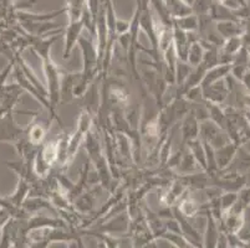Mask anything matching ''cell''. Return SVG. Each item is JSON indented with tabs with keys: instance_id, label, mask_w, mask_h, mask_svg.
<instances>
[{
	"instance_id": "1",
	"label": "cell",
	"mask_w": 250,
	"mask_h": 248,
	"mask_svg": "<svg viewBox=\"0 0 250 248\" xmlns=\"http://www.w3.org/2000/svg\"><path fill=\"white\" fill-rule=\"evenodd\" d=\"M94 124L95 114H92L88 109L83 107L80 114H79V118H77L76 127H75L74 132L70 133L69 147H67V160H69L70 165L74 161L75 156L77 155V152H79L81 144L83 143L86 133L94 127Z\"/></svg>"
},
{
	"instance_id": "2",
	"label": "cell",
	"mask_w": 250,
	"mask_h": 248,
	"mask_svg": "<svg viewBox=\"0 0 250 248\" xmlns=\"http://www.w3.org/2000/svg\"><path fill=\"white\" fill-rule=\"evenodd\" d=\"M77 44H79L81 52H83V74L94 79L101 77V65H100L96 40L94 38H91V36L90 38H85V36L81 35V38L77 41Z\"/></svg>"
},
{
	"instance_id": "3",
	"label": "cell",
	"mask_w": 250,
	"mask_h": 248,
	"mask_svg": "<svg viewBox=\"0 0 250 248\" xmlns=\"http://www.w3.org/2000/svg\"><path fill=\"white\" fill-rule=\"evenodd\" d=\"M42 68H44L45 78H46V92L50 102L54 107H58L60 104V87H61V75H62V68L58 66L52 61L51 56L45 60H42Z\"/></svg>"
},
{
	"instance_id": "4",
	"label": "cell",
	"mask_w": 250,
	"mask_h": 248,
	"mask_svg": "<svg viewBox=\"0 0 250 248\" xmlns=\"http://www.w3.org/2000/svg\"><path fill=\"white\" fill-rule=\"evenodd\" d=\"M199 138L203 142L208 143L214 149H218V148L226 145L227 143L231 142L227 132L209 118L202 120L199 124Z\"/></svg>"
},
{
	"instance_id": "5",
	"label": "cell",
	"mask_w": 250,
	"mask_h": 248,
	"mask_svg": "<svg viewBox=\"0 0 250 248\" xmlns=\"http://www.w3.org/2000/svg\"><path fill=\"white\" fill-rule=\"evenodd\" d=\"M233 87L234 85L231 75H229L226 78L219 79L215 83L202 88V95H203L204 101L215 104H223L231 93Z\"/></svg>"
},
{
	"instance_id": "6",
	"label": "cell",
	"mask_w": 250,
	"mask_h": 248,
	"mask_svg": "<svg viewBox=\"0 0 250 248\" xmlns=\"http://www.w3.org/2000/svg\"><path fill=\"white\" fill-rule=\"evenodd\" d=\"M52 120L54 119L51 117L42 118L36 115L34 118V120L29 124L28 128L25 129L26 138H28V140L31 144L40 147L46 140V135L49 133L50 128H51Z\"/></svg>"
},
{
	"instance_id": "7",
	"label": "cell",
	"mask_w": 250,
	"mask_h": 248,
	"mask_svg": "<svg viewBox=\"0 0 250 248\" xmlns=\"http://www.w3.org/2000/svg\"><path fill=\"white\" fill-rule=\"evenodd\" d=\"M202 215L206 217V231H204L203 235V247H217L218 238H219L220 235L219 222L215 220L214 216L208 210L206 202L203 204V212H202Z\"/></svg>"
},
{
	"instance_id": "8",
	"label": "cell",
	"mask_w": 250,
	"mask_h": 248,
	"mask_svg": "<svg viewBox=\"0 0 250 248\" xmlns=\"http://www.w3.org/2000/svg\"><path fill=\"white\" fill-rule=\"evenodd\" d=\"M199 124H201V122H199L198 118L195 117V114L192 111H189L187 114L184 115L178 127L181 129L182 134L181 147L186 148L187 143L199 138Z\"/></svg>"
},
{
	"instance_id": "9",
	"label": "cell",
	"mask_w": 250,
	"mask_h": 248,
	"mask_svg": "<svg viewBox=\"0 0 250 248\" xmlns=\"http://www.w3.org/2000/svg\"><path fill=\"white\" fill-rule=\"evenodd\" d=\"M85 29L83 20H76V21H69V25L65 29L63 34V54L62 57L66 60L70 57V54L74 50L75 45H77V41L81 38V33Z\"/></svg>"
},
{
	"instance_id": "10",
	"label": "cell",
	"mask_w": 250,
	"mask_h": 248,
	"mask_svg": "<svg viewBox=\"0 0 250 248\" xmlns=\"http://www.w3.org/2000/svg\"><path fill=\"white\" fill-rule=\"evenodd\" d=\"M189 192L190 190L186 191L183 196L173 206H176L178 209V211L184 217L194 218L197 216L202 215V212H203V204H199L192 195H189Z\"/></svg>"
},
{
	"instance_id": "11",
	"label": "cell",
	"mask_w": 250,
	"mask_h": 248,
	"mask_svg": "<svg viewBox=\"0 0 250 248\" xmlns=\"http://www.w3.org/2000/svg\"><path fill=\"white\" fill-rule=\"evenodd\" d=\"M81 76V72H67L62 70L60 87V103L66 104L74 99V88Z\"/></svg>"
},
{
	"instance_id": "12",
	"label": "cell",
	"mask_w": 250,
	"mask_h": 248,
	"mask_svg": "<svg viewBox=\"0 0 250 248\" xmlns=\"http://www.w3.org/2000/svg\"><path fill=\"white\" fill-rule=\"evenodd\" d=\"M60 38V34H54V35L46 36V38H42V36H36L33 38L30 41V45L33 47L34 51L36 52L40 60H45V58L50 57V52H51V47L54 46L56 41Z\"/></svg>"
},
{
	"instance_id": "13",
	"label": "cell",
	"mask_w": 250,
	"mask_h": 248,
	"mask_svg": "<svg viewBox=\"0 0 250 248\" xmlns=\"http://www.w3.org/2000/svg\"><path fill=\"white\" fill-rule=\"evenodd\" d=\"M240 147L242 145H239L238 143L229 142L226 145H223V147L215 149V160H217L219 170L227 169L230 165Z\"/></svg>"
},
{
	"instance_id": "14",
	"label": "cell",
	"mask_w": 250,
	"mask_h": 248,
	"mask_svg": "<svg viewBox=\"0 0 250 248\" xmlns=\"http://www.w3.org/2000/svg\"><path fill=\"white\" fill-rule=\"evenodd\" d=\"M231 71V65L230 63H219V65L214 66V67L209 68L208 71L204 75L203 79L201 82V88L207 87V86H210L212 83H215L219 79L226 78L230 75Z\"/></svg>"
},
{
	"instance_id": "15",
	"label": "cell",
	"mask_w": 250,
	"mask_h": 248,
	"mask_svg": "<svg viewBox=\"0 0 250 248\" xmlns=\"http://www.w3.org/2000/svg\"><path fill=\"white\" fill-rule=\"evenodd\" d=\"M217 31L224 38H234V36H243L245 33V22L236 21V20L217 21Z\"/></svg>"
},
{
	"instance_id": "16",
	"label": "cell",
	"mask_w": 250,
	"mask_h": 248,
	"mask_svg": "<svg viewBox=\"0 0 250 248\" xmlns=\"http://www.w3.org/2000/svg\"><path fill=\"white\" fill-rule=\"evenodd\" d=\"M201 167L198 165V163L195 161L194 156L193 154L190 153L189 149L186 147L183 152V155H182L181 161H179L178 167L176 169V174H190V172H201Z\"/></svg>"
},
{
	"instance_id": "17",
	"label": "cell",
	"mask_w": 250,
	"mask_h": 248,
	"mask_svg": "<svg viewBox=\"0 0 250 248\" xmlns=\"http://www.w3.org/2000/svg\"><path fill=\"white\" fill-rule=\"evenodd\" d=\"M162 1L165 3L166 8L168 9L173 19L186 17V15H189V14L193 13L192 6L187 5L182 0H162Z\"/></svg>"
},
{
	"instance_id": "18",
	"label": "cell",
	"mask_w": 250,
	"mask_h": 248,
	"mask_svg": "<svg viewBox=\"0 0 250 248\" xmlns=\"http://www.w3.org/2000/svg\"><path fill=\"white\" fill-rule=\"evenodd\" d=\"M173 26L178 27L186 33H198V18L193 13L186 17L177 18V19H173Z\"/></svg>"
},
{
	"instance_id": "19",
	"label": "cell",
	"mask_w": 250,
	"mask_h": 248,
	"mask_svg": "<svg viewBox=\"0 0 250 248\" xmlns=\"http://www.w3.org/2000/svg\"><path fill=\"white\" fill-rule=\"evenodd\" d=\"M186 147L189 149L190 153L194 156L195 161L198 163V165L201 167L202 170L207 172V160H206V152H204L203 143H202L201 138H197L194 140H190L189 143H187Z\"/></svg>"
},
{
	"instance_id": "20",
	"label": "cell",
	"mask_w": 250,
	"mask_h": 248,
	"mask_svg": "<svg viewBox=\"0 0 250 248\" xmlns=\"http://www.w3.org/2000/svg\"><path fill=\"white\" fill-rule=\"evenodd\" d=\"M204 46L202 45V42L198 40H195L194 42H192V45L189 46V50H188V56H187V62L189 63L192 67H195L198 66L199 63L202 62L204 56Z\"/></svg>"
},
{
	"instance_id": "21",
	"label": "cell",
	"mask_w": 250,
	"mask_h": 248,
	"mask_svg": "<svg viewBox=\"0 0 250 248\" xmlns=\"http://www.w3.org/2000/svg\"><path fill=\"white\" fill-rule=\"evenodd\" d=\"M242 47H243L242 36H234V38H226V40H224L223 45L220 46L219 52L223 55L234 56V55L239 51Z\"/></svg>"
},
{
	"instance_id": "22",
	"label": "cell",
	"mask_w": 250,
	"mask_h": 248,
	"mask_svg": "<svg viewBox=\"0 0 250 248\" xmlns=\"http://www.w3.org/2000/svg\"><path fill=\"white\" fill-rule=\"evenodd\" d=\"M161 240H165L167 242H169L170 245L174 246L177 248H189L193 247L192 243L184 237L182 233H174V232L166 231L162 236H161Z\"/></svg>"
},
{
	"instance_id": "23",
	"label": "cell",
	"mask_w": 250,
	"mask_h": 248,
	"mask_svg": "<svg viewBox=\"0 0 250 248\" xmlns=\"http://www.w3.org/2000/svg\"><path fill=\"white\" fill-rule=\"evenodd\" d=\"M192 66L189 65L188 62L186 61H181V60H177V65H176V87L181 86L186 78L188 77V75L190 74L192 71Z\"/></svg>"
},
{
	"instance_id": "24",
	"label": "cell",
	"mask_w": 250,
	"mask_h": 248,
	"mask_svg": "<svg viewBox=\"0 0 250 248\" xmlns=\"http://www.w3.org/2000/svg\"><path fill=\"white\" fill-rule=\"evenodd\" d=\"M238 200V192H222L219 196L220 208H222L223 215L228 210L233 208V205L235 204Z\"/></svg>"
},
{
	"instance_id": "25",
	"label": "cell",
	"mask_w": 250,
	"mask_h": 248,
	"mask_svg": "<svg viewBox=\"0 0 250 248\" xmlns=\"http://www.w3.org/2000/svg\"><path fill=\"white\" fill-rule=\"evenodd\" d=\"M129 26H131V20H116V35H122V34H126L129 31Z\"/></svg>"
},
{
	"instance_id": "26",
	"label": "cell",
	"mask_w": 250,
	"mask_h": 248,
	"mask_svg": "<svg viewBox=\"0 0 250 248\" xmlns=\"http://www.w3.org/2000/svg\"><path fill=\"white\" fill-rule=\"evenodd\" d=\"M239 82L242 83L243 86H244L245 91L250 93V68H248V71L243 75L242 79H240Z\"/></svg>"
},
{
	"instance_id": "27",
	"label": "cell",
	"mask_w": 250,
	"mask_h": 248,
	"mask_svg": "<svg viewBox=\"0 0 250 248\" xmlns=\"http://www.w3.org/2000/svg\"><path fill=\"white\" fill-rule=\"evenodd\" d=\"M243 113H244L245 118H247L248 123H249V126H250V108H247V109H242Z\"/></svg>"
},
{
	"instance_id": "28",
	"label": "cell",
	"mask_w": 250,
	"mask_h": 248,
	"mask_svg": "<svg viewBox=\"0 0 250 248\" xmlns=\"http://www.w3.org/2000/svg\"><path fill=\"white\" fill-rule=\"evenodd\" d=\"M182 1H184V3L187 4V5L192 6L193 4H194V1H195V0H182Z\"/></svg>"
},
{
	"instance_id": "29",
	"label": "cell",
	"mask_w": 250,
	"mask_h": 248,
	"mask_svg": "<svg viewBox=\"0 0 250 248\" xmlns=\"http://www.w3.org/2000/svg\"><path fill=\"white\" fill-rule=\"evenodd\" d=\"M238 3L240 4V6H247L248 5L247 0H238Z\"/></svg>"
}]
</instances>
